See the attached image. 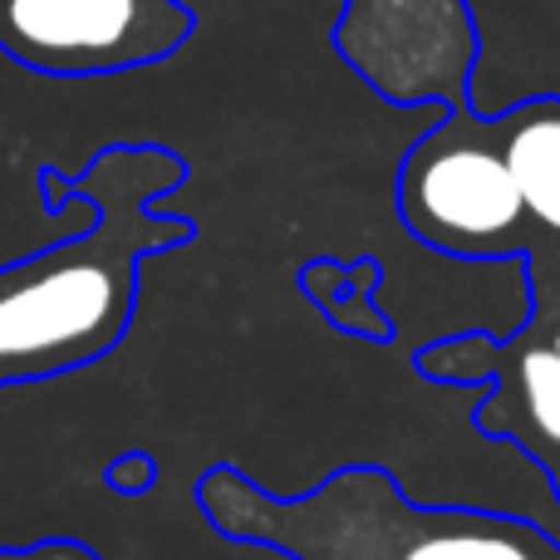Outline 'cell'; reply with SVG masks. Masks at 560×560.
Masks as SVG:
<instances>
[{"instance_id": "6da1fadb", "label": "cell", "mask_w": 560, "mask_h": 560, "mask_svg": "<svg viewBox=\"0 0 560 560\" xmlns=\"http://www.w3.org/2000/svg\"><path fill=\"white\" fill-rule=\"evenodd\" d=\"M183 177L187 163L158 143L104 148L79 177L39 173L49 207L74 192L94 207V226L0 266V388L89 369L128 335L143 261L192 242L187 217L153 212V197Z\"/></svg>"}, {"instance_id": "7a4b0ae2", "label": "cell", "mask_w": 560, "mask_h": 560, "mask_svg": "<svg viewBox=\"0 0 560 560\" xmlns=\"http://www.w3.org/2000/svg\"><path fill=\"white\" fill-rule=\"evenodd\" d=\"M192 497L222 536L290 560H560V541L526 516L423 506L374 463L339 467L300 497L217 463Z\"/></svg>"}, {"instance_id": "ba28073f", "label": "cell", "mask_w": 560, "mask_h": 560, "mask_svg": "<svg viewBox=\"0 0 560 560\" xmlns=\"http://www.w3.org/2000/svg\"><path fill=\"white\" fill-rule=\"evenodd\" d=\"M0 560H104V556L84 541L55 536V541H35V546H0Z\"/></svg>"}, {"instance_id": "5b68a950", "label": "cell", "mask_w": 560, "mask_h": 560, "mask_svg": "<svg viewBox=\"0 0 560 560\" xmlns=\"http://www.w3.org/2000/svg\"><path fill=\"white\" fill-rule=\"evenodd\" d=\"M335 49L388 104L467 108L472 69L482 59L467 0H345Z\"/></svg>"}, {"instance_id": "52a82bcc", "label": "cell", "mask_w": 560, "mask_h": 560, "mask_svg": "<svg viewBox=\"0 0 560 560\" xmlns=\"http://www.w3.org/2000/svg\"><path fill=\"white\" fill-rule=\"evenodd\" d=\"M506 394L516 404V423L497 428V433L532 443L526 453L536 457H560V349L556 345L516 349L512 369H506Z\"/></svg>"}, {"instance_id": "277c9868", "label": "cell", "mask_w": 560, "mask_h": 560, "mask_svg": "<svg viewBox=\"0 0 560 560\" xmlns=\"http://www.w3.org/2000/svg\"><path fill=\"white\" fill-rule=\"evenodd\" d=\"M192 30L183 0H0V55L45 79L133 74L177 55Z\"/></svg>"}, {"instance_id": "30bf717a", "label": "cell", "mask_w": 560, "mask_h": 560, "mask_svg": "<svg viewBox=\"0 0 560 560\" xmlns=\"http://www.w3.org/2000/svg\"><path fill=\"white\" fill-rule=\"evenodd\" d=\"M546 467H551V477H556V487H560V457H541Z\"/></svg>"}, {"instance_id": "8fae6325", "label": "cell", "mask_w": 560, "mask_h": 560, "mask_svg": "<svg viewBox=\"0 0 560 560\" xmlns=\"http://www.w3.org/2000/svg\"><path fill=\"white\" fill-rule=\"evenodd\" d=\"M551 345H556V349H560V329H556V339H551Z\"/></svg>"}, {"instance_id": "9c48e42d", "label": "cell", "mask_w": 560, "mask_h": 560, "mask_svg": "<svg viewBox=\"0 0 560 560\" xmlns=\"http://www.w3.org/2000/svg\"><path fill=\"white\" fill-rule=\"evenodd\" d=\"M153 477H158V467H153V457L148 453H124L114 467H108V487H114V492H128V497L148 492Z\"/></svg>"}, {"instance_id": "3957f363", "label": "cell", "mask_w": 560, "mask_h": 560, "mask_svg": "<svg viewBox=\"0 0 560 560\" xmlns=\"http://www.w3.org/2000/svg\"><path fill=\"white\" fill-rule=\"evenodd\" d=\"M398 217L443 256H512L526 246V202L506 167L497 118L453 108L398 167Z\"/></svg>"}, {"instance_id": "8992f818", "label": "cell", "mask_w": 560, "mask_h": 560, "mask_svg": "<svg viewBox=\"0 0 560 560\" xmlns=\"http://www.w3.org/2000/svg\"><path fill=\"white\" fill-rule=\"evenodd\" d=\"M506 167L522 187L526 217L541 232L560 236V98H532L497 118Z\"/></svg>"}]
</instances>
